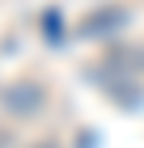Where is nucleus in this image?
<instances>
[{
	"instance_id": "1",
	"label": "nucleus",
	"mask_w": 144,
	"mask_h": 148,
	"mask_svg": "<svg viewBox=\"0 0 144 148\" xmlns=\"http://www.w3.org/2000/svg\"><path fill=\"white\" fill-rule=\"evenodd\" d=\"M0 106H4L9 114H17V119H30V114L43 110V85L17 80V85H9V89L0 93Z\"/></svg>"
},
{
	"instance_id": "2",
	"label": "nucleus",
	"mask_w": 144,
	"mask_h": 148,
	"mask_svg": "<svg viewBox=\"0 0 144 148\" xmlns=\"http://www.w3.org/2000/svg\"><path fill=\"white\" fill-rule=\"evenodd\" d=\"M123 25H127V9L106 4V9L89 13L85 21H81V30H85V34H114V30H123Z\"/></svg>"
},
{
	"instance_id": "3",
	"label": "nucleus",
	"mask_w": 144,
	"mask_h": 148,
	"mask_svg": "<svg viewBox=\"0 0 144 148\" xmlns=\"http://www.w3.org/2000/svg\"><path fill=\"white\" fill-rule=\"evenodd\" d=\"M38 148H55V144H38Z\"/></svg>"
}]
</instances>
